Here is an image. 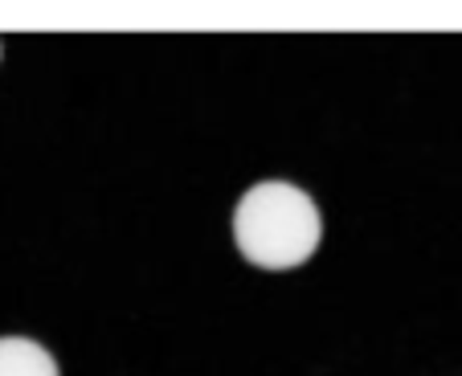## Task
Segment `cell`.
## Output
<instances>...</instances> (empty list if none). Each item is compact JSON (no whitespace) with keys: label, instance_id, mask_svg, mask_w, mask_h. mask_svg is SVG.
<instances>
[{"label":"cell","instance_id":"1","mask_svg":"<svg viewBox=\"0 0 462 376\" xmlns=\"http://www.w3.org/2000/svg\"><path fill=\"white\" fill-rule=\"evenodd\" d=\"M324 221L315 200L299 185L262 180L246 188L233 209V241L262 270H290L315 254Z\"/></svg>","mask_w":462,"mask_h":376},{"label":"cell","instance_id":"2","mask_svg":"<svg viewBox=\"0 0 462 376\" xmlns=\"http://www.w3.org/2000/svg\"><path fill=\"white\" fill-rule=\"evenodd\" d=\"M0 376H57V364L37 339L0 335Z\"/></svg>","mask_w":462,"mask_h":376}]
</instances>
